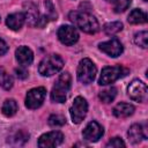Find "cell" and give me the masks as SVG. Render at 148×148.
I'll list each match as a JSON object with an SVG mask.
<instances>
[{
	"mask_svg": "<svg viewBox=\"0 0 148 148\" xmlns=\"http://www.w3.org/2000/svg\"><path fill=\"white\" fill-rule=\"evenodd\" d=\"M68 18L74 24V27L79 28L86 34H96L99 30L98 21L88 12L73 10L68 14Z\"/></svg>",
	"mask_w": 148,
	"mask_h": 148,
	"instance_id": "obj_1",
	"label": "cell"
},
{
	"mask_svg": "<svg viewBox=\"0 0 148 148\" xmlns=\"http://www.w3.org/2000/svg\"><path fill=\"white\" fill-rule=\"evenodd\" d=\"M72 77L68 72L60 74L51 90V99L54 103H64L67 99V94L71 89Z\"/></svg>",
	"mask_w": 148,
	"mask_h": 148,
	"instance_id": "obj_2",
	"label": "cell"
},
{
	"mask_svg": "<svg viewBox=\"0 0 148 148\" xmlns=\"http://www.w3.org/2000/svg\"><path fill=\"white\" fill-rule=\"evenodd\" d=\"M64 67V60L59 54H49L38 65V72L42 76H51Z\"/></svg>",
	"mask_w": 148,
	"mask_h": 148,
	"instance_id": "obj_3",
	"label": "cell"
},
{
	"mask_svg": "<svg viewBox=\"0 0 148 148\" xmlns=\"http://www.w3.org/2000/svg\"><path fill=\"white\" fill-rule=\"evenodd\" d=\"M96 73H97V68L90 59L84 58L79 62L76 74H77V80L81 83L83 84L91 83L96 76Z\"/></svg>",
	"mask_w": 148,
	"mask_h": 148,
	"instance_id": "obj_4",
	"label": "cell"
},
{
	"mask_svg": "<svg viewBox=\"0 0 148 148\" xmlns=\"http://www.w3.org/2000/svg\"><path fill=\"white\" fill-rule=\"evenodd\" d=\"M127 72L128 71L126 68H124L123 66H109V67H104L102 69L101 76L98 79V84H101V86L111 84L114 81H117L118 79L125 76Z\"/></svg>",
	"mask_w": 148,
	"mask_h": 148,
	"instance_id": "obj_5",
	"label": "cell"
},
{
	"mask_svg": "<svg viewBox=\"0 0 148 148\" xmlns=\"http://www.w3.org/2000/svg\"><path fill=\"white\" fill-rule=\"evenodd\" d=\"M87 112H88L87 101L81 96L75 97L74 101H73V104L69 109V114H71V118H72L73 123L74 124H80L86 118Z\"/></svg>",
	"mask_w": 148,
	"mask_h": 148,
	"instance_id": "obj_6",
	"label": "cell"
},
{
	"mask_svg": "<svg viewBox=\"0 0 148 148\" xmlns=\"http://www.w3.org/2000/svg\"><path fill=\"white\" fill-rule=\"evenodd\" d=\"M127 95L135 102H145L148 96L146 83L140 80H133L127 87Z\"/></svg>",
	"mask_w": 148,
	"mask_h": 148,
	"instance_id": "obj_7",
	"label": "cell"
},
{
	"mask_svg": "<svg viewBox=\"0 0 148 148\" xmlns=\"http://www.w3.org/2000/svg\"><path fill=\"white\" fill-rule=\"evenodd\" d=\"M45 96H46V89L44 87H37L30 89L25 96V106L31 110L38 109L43 104Z\"/></svg>",
	"mask_w": 148,
	"mask_h": 148,
	"instance_id": "obj_8",
	"label": "cell"
},
{
	"mask_svg": "<svg viewBox=\"0 0 148 148\" xmlns=\"http://www.w3.org/2000/svg\"><path fill=\"white\" fill-rule=\"evenodd\" d=\"M58 38L65 45H73L79 39L77 30L72 25H61L58 29Z\"/></svg>",
	"mask_w": 148,
	"mask_h": 148,
	"instance_id": "obj_9",
	"label": "cell"
},
{
	"mask_svg": "<svg viewBox=\"0 0 148 148\" xmlns=\"http://www.w3.org/2000/svg\"><path fill=\"white\" fill-rule=\"evenodd\" d=\"M62 141H64V134L59 131H52L43 134L38 139V147L40 148L56 147V146H59Z\"/></svg>",
	"mask_w": 148,
	"mask_h": 148,
	"instance_id": "obj_10",
	"label": "cell"
},
{
	"mask_svg": "<svg viewBox=\"0 0 148 148\" xmlns=\"http://www.w3.org/2000/svg\"><path fill=\"white\" fill-rule=\"evenodd\" d=\"M98 47H99V50H101L102 52H104V53H106L108 56L113 57V58L120 56V54L123 53V51H124L123 44H121L120 40L117 39V38H112V39H110V40L103 42V43H101V44L98 45Z\"/></svg>",
	"mask_w": 148,
	"mask_h": 148,
	"instance_id": "obj_11",
	"label": "cell"
},
{
	"mask_svg": "<svg viewBox=\"0 0 148 148\" xmlns=\"http://www.w3.org/2000/svg\"><path fill=\"white\" fill-rule=\"evenodd\" d=\"M103 133H104L103 127L97 121H90L84 127V130L82 132V135H83V139L86 141L95 142V141H97L98 139L102 138Z\"/></svg>",
	"mask_w": 148,
	"mask_h": 148,
	"instance_id": "obj_12",
	"label": "cell"
},
{
	"mask_svg": "<svg viewBox=\"0 0 148 148\" xmlns=\"http://www.w3.org/2000/svg\"><path fill=\"white\" fill-rule=\"evenodd\" d=\"M24 17L25 21L30 24V25H38L39 23V14H38V9L36 7L35 3L32 2H25L24 3Z\"/></svg>",
	"mask_w": 148,
	"mask_h": 148,
	"instance_id": "obj_13",
	"label": "cell"
},
{
	"mask_svg": "<svg viewBox=\"0 0 148 148\" xmlns=\"http://www.w3.org/2000/svg\"><path fill=\"white\" fill-rule=\"evenodd\" d=\"M15 56H16V60L17 62L25 67V66H29L32 60H34V53L28 47V46H20L16 49L15 51Z\"/></svg>",
	"mask_w": 148,
	"mask_h": 148,
	"instance_id": "obj_14",
	"label": "cell"
},
{
	"mask_svg": "<svg viewBox=\"0 0 148 148\" xmlns=\"http://www.w3.org/2000/svg\"><path fill=\"white\" fill-rule=\"evenodd\" d=\"M146 128L142 127L141 125L139 124H133L128 132H127V135H128V139L132 143H139L142 139H146L147 138V134L145 133Z\"/></svg>",
	"mask_w": 148,
	"mask_h": 148,
	"instance_id": "obj_15",
	"label": "cell"
},
{
	"mask_svg": "<svg viewBox=\"0 0 148 148\" xmlns=\"http://www.w3.org/2000/svg\"><path fill=\"white\" fill-rule=\"evenodd\" d=\"M25 22V17H24V14L23 13H13V14H9L6 18V24L9 27V29L12 30H20L22 28V25L24 24Z\"/></svg>",
	"mask_w": 148,
	"mask_h": 148,
	"instance_id": "obj_16",
	"label": "cell"
},
{
	"mask_svg": "<svg viewBox=\"0 0 148 148\" xmlns=\"http://www.w3.org/2000/svg\"><path fill=\"white\" fill-rule=\"evenodd\" d=\"M113 114L117 118H127L134 113V106L130 103L120 102L113 108Z\"/></svg>",
	"mask_w": 148,
	"mask_h": 148,
	"instance_id": "obj_17",
	"label": "cell"
},
{
	"mask_svg": "<svg viewBox=\"0 0 148 148\" xmlns=\"http://www.w3.org/2000/svg\"><path fill=\"white\" fill-rule=\"evenodd\" d=\"M17 109H18V106H17L16 101L13 98H8L3 102L1 111L6 117H13L17 112Z\"/></svg>",
	"mask_w": 148,
	"mask_h": 148,
	"instance_id": "obj_18",
	"label": "cell"
},
{
	"mask_svg": "<svg viewBox=\"0 0 148 148\" xmlns=\"http://www.w3.org/2000/svg\"><path fill=\"white\" fill-rule=\"evenodd\" d=\"M128 22L131 24H142L147 21V15L141 9H133L128 15Z\"/></svg>",
	"mask_w": 148,
	"mask_h": 148,
	"instance_id": "obj_19",
	"label": "cell"
},
{
	"mask_svg": "<svg viewBox=\"0 0 148 148\" xmlns=\"http://www.w3.org/2000/svg\"><path fill=\"white\" fill-rule=\"evenodd\" d=\"M98 96H99V99L103 103H110V102H112L116 98V96H117V89L114 87L106 88V89L102 90Z\"/></svg>",
	"mask_w": 148,
	"mask_h": 148,
	"instance_id": "obj_20",
	"label": "cell"
},
{
	"mask_svg": "<svg viewBox=\"0 0 148 148\" xmlns=\"http://www.w3.org/2000/svg\"><path fill=\"white\" fill-rule=\"evenodd\" d=\"M103 30L106 35H114L118 34L119 31L123 30V23L119 21H114V22H109L106 24H104Z\"/></svg>",
	"mask_w": 148,
	"mask_h": 148,
	"instance_id": "obj_21",
	"label": "cell"
},
{
	"mask_svg": "<svg viewBox=\"0 0 148 148\" xmlns=\"http://www.w3.org/2000/svg\"><path fill=\"white\" fill-rule=\"evenodd\" d=\"M0 87L6 90H9L13 87V77L3 68H0Z\"/></svg>",
	"mask_w": 148,
	"mask_h": 148,
	"instance_id": "obj_22",
	"label": "cell"
},
{
	"mask_svg": "<svg viewBox=\"0 0 148 148\" xmlns=\"http://www.w3.org/2000/svg\"><path fill=\"white\" fill-rule=\"evenodd\" d=\"M134 43L142 49H147V46H148V32L147 31H140V32L135 34Z\"/></svg>",
	"mask_w": 148,
	"mask_h": 148,
	"instance_id": "obj_23",
	"label": "cell"
},
{
	"mask_svg": "<svg viewBox=\"0 0 148 148\" xmlns=\"http://www.w3.org/2000/svg\"><path fill=\"white\" fill-rule=\"evenodd\" d=\"M111 2L113 5V10L116 13L125 12L131 5V0H112Z\"/></svg>",
	"mask_w": 148,
	"mask_h": 148,
	"instance_id": "obj_24",
	"label": "cell"
},
{
	"mask_svg": "<svg viewBox=\"0 0 148 148\" xmlns=\"http://www.w3.org/2000/svg\"><path fill=\"white\" fill-rule=\"evenodd\" d=\"M65 123H66V119L61 114H51L49 117V125L52 127L62 126V125H65Z\"/></svg>",
	"mask_w": 148,
	"mask_h": 148,
	"instance_id": "obj_25",
	"label": "cell"
},
{
	"mask_svg": "<svg viewBox=\"0 0 148 148\" xmlns=\"http://www.w3.org/2000/svg\"><path fill=\"white\" fill-rule=\"evenodd\" d=\"M44 6H45V12H46V16L45 17L50 18V20H54L57 17V13H56V10L53 8V5L49 0H46L44 2Z\"/></svg>",
	"mask_w": 148,
	"mask_h": 148,
	"instance_id": "obj_26",
	"label": "cell"
},
{
	"mask_svg": "<svg viewBox=\"0 0 148 148\" xmlns=\"http://www.w3.org/2000/svg\"><path fill=\"white\" fill-rule=\"evenodd\" d=\"M106 147H111V148H120V147H125V142L120 139V138H112L108 143Z\"/></svg>",
	"mask_w": 148,
	"mask_h": 148,
	"instance_id": "obj_27",
	"label": "cell"
},
{
	"mask_svg": "<svg viewBox=\"0 0 148 148\" xmlns=\"http://www.w3.org/2000/svg\"><path fill=\"white\" fill-rule=\"evenodd\" d=\"M15 73H16V76L18 79H25V77H28V71L25 68H23V66L20 67V68H16L15 69Z\"/></svg>",
	"mask_w": 148,
	"mask_h": 148,
	"instance_id": "obj_28",
	"label": "cell"
},
{
	"mask_svg": "<svg viewBox=\"0 0 148 148\" xmlns=\"http://www.w3.org/2000/svg\"><path fill=\"white\" fill-rule=\"evenodd\" d=\"M7 51H8V45H7V43H6L2 38H0V56H3L5 53H7Z\"/></svg>",
	"mask_w": 148,
	"mask_h": 148,
	"instance_id": "obj_29",
	"label": "cell"
},
{
	"mask_svg": "<svg viewBox=\"0 0 148 148\" xmlns=\"http://www.w3.org/2000/svg\"><path fill=\"white\" fill-rule=\"evenodd\" d=\"M106 1H112V0H106Z\"/></svg>",
	"mask_w": 148,
	"mask_h": 148,
	"instance_id": "obj_30",
	"label": "cell"
},
{
	"mask_svg": "<svg viewBox=\"0 0 148 148\" xmlns=\"http://www.w3.org/2000/svg\"><path fill=\"white\" fill-rule=\"evenodd\" d=\"M143 1H147V0H143Z\"/></svg>",
	"mask_w": 148,
	"mask_h": 148,
	"instance_id": "obj_31",
	"label": "cell"
}]
</instances>
